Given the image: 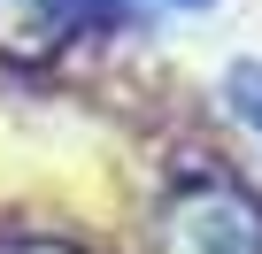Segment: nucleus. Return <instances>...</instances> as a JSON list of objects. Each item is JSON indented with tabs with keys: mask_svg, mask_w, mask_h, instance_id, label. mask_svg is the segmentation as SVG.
<instances>
[{
	"mask_svg": "<svg viewBox=\"0 0 262 254\" xmlns=\"http://www.w3.org/2000/svg\"><path fill=\"white\" fill-rule=\"evenodd\" d=\"M155 254H262V193L239 177H185L155 208Z\"/></svg>",
	"mask_w": 262,
	"mask_h": 254,
	"instance_id": "1",
	"label": "nucleus"
},
{
	"mask_svg": "<svg viewBox=\"0 0 262 254\" xmlns=\"http://www.w3.org/2000/svg\"><path fill=\"white\" fill-rule=\"evenodd\" d=\"M139 0H0V62L16 70H47L62 47H77L85 31L131 24Z\"/></svg>",
	"mask_w": 262,
	"mask_h": 254,
	"instance_id": "2",
	"label": "nucleus"
},
{
	"mask_svg": "<svg viewBox=\"0 0 262 254\" xmlns=\"http://www.w3.org/2000/svg\"><path fill=\"white\" fill-rule=\"evenodd\" d=\"M224 93H231V108H239V123L262 139V62H231L224 70Z\"/></svg>",
	"mask_w": 262,
	"mask_h": 254,
	"instance_id": "3",
	"label": "nucleus"
},
{
	"mask_svg": "<svg viewBox=\"0 0 262 254\" xmlns=\"http://www.w3.org/2000/svg\"><path fill=\"white\" fill-rule=\"evenodd\" d=\"M170 8H185V16H201V8H216V0H170Z\"/></svg>",
	"mask_w": 262,
	"mask_h": 254,
	"instance_id": "5",
	"label": "nucleus"
},
{
	"mask_svg": "<svg viewBox=\"0 0 262 254\" xmlns=\"http://www.w3.org/2000/svg\"><path fill=\"white\" fill-rule=\"evenodd\" d=\"M0 254H85V246H70V239H39V231H8V239H0Z\"/></svg>",
	"mask_w": 262,
	"mask_h": 254,
	"instance_id": "4",
	"label": "nucleus"
}]
</instances>
